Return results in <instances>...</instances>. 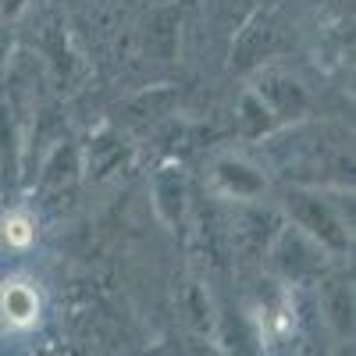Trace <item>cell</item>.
<instances>
[{"label":"cell","mask_w":356,"mask_h":356,"mask_svg":"<svg viewBox=\"0 0 356 356\" xmlns=\"http://www.w3.org/2000/svg\"><path fill=\"white\" fill-rule=\"evenodd\" d=\"M260 161L285 186L349 189L353 186V132L335 122L296 118L260 136Z\"/></svg>","instance_id":"6da1fadb"},{"label":"cell","mask_w":356,"mask_h":356,"mask_svg":"<svg viewBox=\"0 0 356 356\" xmlns=\"http://www.w3.org/2000/svg\"><path fill=\"white\" fill-rule=\"evenodd\" d=\"M285 214L296 228L328 250L332 257H346L353 243V211L346 214L342 196H332V189H307L289 186L285 189Z\"/></svg>","instance_id":"7a4b0ae2"},{"label":"cell","mask_w":356,"mask_h":356,"mask_svg":"<svg viewBox=\"0 0 356 356\" xmlns=\"http://www.w3.org/2000/svg\"><path fill=\"white\" fill-rule=\"evenodd\" d=\"M264 257L271 264V275L278 282H285L289 289L292 285H314L324 271H332V253L314 235L296 228L292 221H282V228L275 232V239Z\"/></svg>","instance_id":"3957f363"},{"label":"cell","mask_w":356,"mask_h":356,"mask_svg":"<svg viewBox=\"0 0 356 356\" xmlns=\"http://www.w3.org/2000/svg\"><path fill=\"white\" fill-rule=\"evenodd\" d=\"M225 218V235L228 250L239 260H264L267 246H271L275 232L282 228V214H275L271 207H260L253 200H232V207L221 214Z\"/></svg>","instance_id":"277c9868"},{"label":"cell","mask_w":356,"mask_h":356,"mask_svg":"<svg viewBox=\"0 0 356 356\" xmlns=\"http://www.w3.org/2000/svg\"><path fill=\"white\" fill-rule=\"evenodd\" d=\"M250 89L260 97V104L271 111L275 129L296 122V118H307V111H310V97H307L303 82L296 75H289V72H282V68H264L260 65L257 68V82Z\"/></svg>","instance_id":"5b68a950"},{"label":"cell","mask_w":356,"mask_h":356,"mask_svg":"<svg viewBox=\"0 0 356 356\" xmlns=\"http://www.w3.org/2000/svg\"><path fill=\"white\" fill-rule=\"evenodd\" d=\"M278 50H282V25L275 22V15L253 11L239 29H235L232 65L239 68V72H253V68L271 61Z\"/></svg>","instance_id":"8992f818"},{"label":"cell","mask_w":356,"mask_h":356,"mask_svg":"<svg viewBox=\"0 0 356 356\" xmlns=\"http://www.w3.org/2000/svg\"><path fill=\"white\" fill-rule=\"evenodd\" d=\"M317 310L339 339H353V278L324 271L317 282Z\"/></svg>","instance_id":"52a82bcc"},{"label":"cell","mask_w":356,"mask_h":356,"mask_svg":"<svg viewBox=\"0 0 356 356\" xmlns=\"http://www.w3.org/2000/svg\"><path fill=\"white\" fill-rule=\"evenodd\" d=\"M79 171H82V150L72 143H54V150L40 171V196L43 203L50 200H61V196H72L75 193V182H79Z\"/></svg>","instance_id":"ba28073f"},{"label":"cell","mask_w":356,"mask_h":356,"mask_svg":"<svg viewBox=\"0 0 356 356\" xmlns=\"http://www.w3.org/2000/svg\"><path fill=\"white\" fill-rule=\"evenodd\" d=\"M40 292L33 282H25V278H11L0 285V321L8 324L11 332H29V328H36V321H40Z\"/></svg>","instance_id":"9c48e42d"},{"label":"cell","mask_w":356,"mask_h":356,"mask_svg":"<svg viewBox=\"0 0 356 356\" xmlns=\"http://www.w3.org/2000/svg\"><path fill=\"white\" fill-rule=\"evenodd\" d=\"M178 29H182V18H178L175 8H157L150 18H146V29L139 33V50L146 61H171L178 57Z\"/></svg>","instance_id":"30bf717a"},{"label":"cell","mask_w":356,"mask_h":356,"mask_svg":"<svg viewBox=\"0 0 356 356\" xmlns=\"http://www.w3.org/2000/svg\"><path fill=\"white\" fill-rule=\"evenodd\" d=\"M214 186L228 200H257L267 189V175L257 164H246L239 157H221L214 164Z\"/></svg>","instance_id":"8fae6325"},{"label":"cell","mask_w":356,"mask_h":356,"mask_svg":"<svg viewBox=\"0 0 356 356\" xmlns=\"http://www.w3.org/2000/svg\"><path fill=\"white\" fill-rule=\"evenodd\" d=\"M154 203H157V214L168 225H178L186 218V207H189V186H186V171L182 168H161L154 175Z\"/></svg>","instance_id":"7c38bea8"},{"label":"cell","mask_w":356,"mask_h":356,"mask_svg":"<svg viewBox=\"0 0 356 356\" xmlns=\"http://www.w3.org/2000/svg\"><path fill=\"white\" fill-rule=\"evenodd\" d=\"M40 235V225H36V214L22 211V207H15V211L0 214V243H4L8 250H29L36 243Z\"/></svg>","instance_id":"4fadbf2b"},{"label":"cell","mask_w":356,"mask_h":356,"mask_svg":"<svg viewBox=\"0 0 356 356\" xmlns=\"http://www.w3.org/2000/svg\"><path fill=\"white\" fill-rule=\"evenodd\" d=\"M178 307H182V317L189 328L196 332H207L214 324V310H211V296H207V289L200 282H186L182 296H178Z\"/></svg>","instance_id":"5bb4252c"},{"label":"cell","mask_w":356,"mask_h":356,"mask_svg":"<svg viewBox=\"0 0 356 356\" xmlns=\"http://www.w3.org/2000/svg\"><path fill=\"white\" fill-rule=\"evenodd\" d=\"M239 125H243V136H250V139H260V136H267L275 129L271 111L260 104V97L253 93V89H246L243 100H239Z\"/></svg>","instance_id":"9a60e30c"},{"label":"cell","mask_w":356,"mask_h":356,"mask_svg":"<svg viewBox=\"0 0 356 356\" xmlns=\"http://www.w3.org/2000/svg\"><path fill=\"white\" fill-rule=\"evenodd\" d=\"M207 4H211V15L232 33L257 11V0H207Z\"/></svg>","instance_id":"2e32d148"},{"label":"cell","mask_w":356,"mask_h":356,"mask_svg":"<svg viewBox=\"0 0 356 356\" xmlns=\"http://www.w3.org/2000/svg\"><path fill=\"white\" fill-rule=\"evenodd\" d=\"M29 0H0V18H18Z\"/></svg>","instance_id":"e0dca14e"}]
</instances>
